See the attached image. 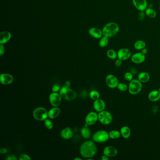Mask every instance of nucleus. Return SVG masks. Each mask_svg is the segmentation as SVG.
<instances>
[{
  "label": "nucleus",
  "mask_w": 160,
  "mask_h": 160,
  "mask_svg": "<svg viewBox=\"0 0 160 160\" xmlns=\"http://www.w3.org/2000/svg\"><path fill=\"white\" fill-rule=\"evenodd\" d=\"M62 97L60 93L57 92H53L49 95V101L52 106L58 107L59 106L62 101Z\"/></svg>",
  "instance_id": "11"
},
{
  "label": "nucleus",
  "mask_w": 160,
  "mask_h": 160,
  "mask_svg": "<svg viewBox=\"0 0 160 160\" xmlns=\"http://www.w3.org/2000/svg\"><path fill=\"white\" fill-rule=\"evenodd\" d=\"M132 56V52L130 50L127 48H121L118 51V58L122 61L129 59Z\"/></svg>",
  "instance_id": "9"
},
{
  "label": "nucleus",
  "mask_w": 160,
  "mask_h": 160,
  "mask_svg": "<svg viewBox=\"0 0 160 160\" xmlns=\"http://www.w3.org/2000/svg\"><path fill=\"white\" fill-rule=\"evenodd\" d=\"M81 134L84 138H89L91 136L90 130L88 127H84L81 130Z\"/></svg>",
  "instance_id": "26"
},
{
  "label": "nucleus",
  "mask_w": 160,
  "mask_h": 160,
  "mask_svg": "<svg viewBox=\"0 0 160 160\" xmlns=\"http://www.w3.org/2000/svg\"><path fill=\"white\" fill-rule=\"evenodd\" d=\"M110 138L109 133L105 130H99L96 132L93 136L94 141L98 143H104L108 141Z\"/></svg>",
  "instance_id": "5"
},
{
  "label": "nucleus",
  "mask_w": 160,
  "mask_h": 160,
  "mask_svg": "<svg viewBox=\"0 0 160 160\" xmlns=\"http://www.w3.org/2000/svg\"><path fill=\"white\" fill-rule=\"evenodd\" d=\"M60 113V110L57 107H54L48 112V117L50 119L56 118Z\"/></svg>",
  "instance_id": "21"
},
{
  "label": "nucleus",
  "mask_w": 160,
  "mask_h": 160,
  "mask_svg": "<svg viewBox=\"0 0 160 160\" xmlns=\"http://www.w3.org/2000/svg\"><path fill=\"white\" fill-rule=\"evenodd\" d=\"M89 96L92 99L96 100V99H99L100 94L97 91L93 90L91 91L89 93Z\"/></svg>",
  "instance_id": "30"
},
{
  "label": "nucleus",
  "mask_w": 160,
  "mask_h": 160,
  "mask_svg": "<svg viewBox=\"0 0 160 160\" xmlns=\"http://www.w3.org/2000/svg\"><path fill=\"white\" fill-rule=\"evenodd\" d=\"M71 85V82L69 81H67L65 83V87H70Z\"/></svg>",
  "instance_id": "43"
},
{
  "label": "nucleus",
  "mask_w": 160,
  "mask_h": 160,
  "mask_svg": "<svg viewBox=\"0 0 160 160\" xmlns=\"http://www.w3.org/2000/svg\"><path fill=\"white\" fill-rule=\"evenodd\" d=\"M118 149L113 146H108L105 147L103 150V154L108 157H114L117 155Z\"/></svg>",
  "instance_id": "14"
},
{
  "label": "nucleus",
  "mask_w": 160,
  "mask_h": 160,
  "mask_svg": "<svg viewBox=\"0 0 160 160\" xmlns=\"http://www.w3.org/2000/svg\"><path fill=\"white\" fill-rule=\"evenodd\" d=\"M124 78L127 81L130 82L133 79V75L130 72H127L124 75Z\"/></svg>",
  "instance_id": "33"
},
{
  "label": "nucleus",
  "mask_w": 160,
  "mask_h": 160,
  "mask_svg": "<svg viewBox=\"0 0 160 160\" xmlns=\"http://www.w3.org/2000/svg\"><path fill=\"white\" fill-rule=\"evenodd\" d=\"M97 147L95 144L92 141H87L84 142L80 147V153L84 158H91L95 155Z\"/></svg>",
  "instance_id": "1"
},
{
  "label": "nucleus",
  "mask_w": 160,
  "mask_h": 160,
  "mask_svg": "<svg viewBox=\"0 0 160 160\" xmlns=\"http://www.w3.org/2000/svg\"><path fill=\"white\" fill-rule=\"evenodd\" d=\"M146 43L143 40H138L134 43V48L137 50H141L144 48H146Z\"/></svg>",
  "instance_id": "24"
},
{
  "label": "nucleus",
  "mask_w": 160,
  "mask_h": 160,
  "mask_svg": "<svg viewBox=\"0 0 160 160\" xmlns=\"http://www.w3.org/2000/svg\"><path fill=\"white\" fill-rule=\"evenodd\" d=\"M107 56L110 59L115 60L118 58V52L113 49H108L107 51Z\"/></svg>",
  "instance_id": "28"
},
{
  "label": "nucleus",
  "mask_w": 160,
  "mask_h": 160,
  "mask_svg": "<svg viewBox=\"0 0 160 160\" xmlns=\"http://www.w3.org/2000/svg\"><path fill=\"white\" fill-rule=\"evenodd\" d=\"M12 34L9 31H3L0 34V44H6L10 40Z\"/></svg>",
  "instance_id": "18"
},
{
  "label": "nucleus",
  "mask_w": 160,
  "mask_h": 160,
  "mask_svg": "<svg viewBox=\"0 0 160 160\" xmlns=\"http://www.w3.org/2000/svg\"><path fill=\"white\" fill-rule=\"evenodd\" d=\"M98 120L103 124L108 125L112 121V115L109 111L103 110L98 114Z\"/></svg>",
  "instance_id": "6"
},
{
  "label": "nucleus",
  "mask_w": 160,
  "mask_h": 160,
  "mask_svg": "<svg viewBox=\"0 0 160 160\" xmlns=\"http://www.w3.org/2000/svg\"><path fill=\"white\" fill-rule=\"evenodd\" d=\"M73 132L70 127H66L61 131V136L63 139H70L73 137Z\"/></svg>",
  "instance_id": "19"
},
{
  "label": "nucleus",
  "mask_w": 160,
  "mask_h": 160,
  "mask_svg": "<svg viewBox=\"0 0 160 160\" xmlns=\"http://www.w3.org/2000/svg\"><path fill=\"white\" fill-rule=\"evenodd\" d=\"M144 11L145 15L149 18H155L157 15L156 11L152 8H147Z\"/></svg>",
  "instance_id": "25"
},
{
  "label": "nucleus",
  "mask_w": 160,
  "mask_h": 160,
  "mask_svg": "<svg viewBox=\"0 0 160 160\" xmlns=\"http://www.w3.org/2000/svg\"><path fill=\"white\" fill-rule=\"evenodd\" d=\"M150 76L147 72H141L138 75V79L142 83H146L149 81Z\"/></svg>",
  "instance_id": "22"
},
{
  "label": "nucleus",
  "mask_w": 160,
  "mask_h": 160,
  "mask_svg": "<svg viewBox=\"0 0 160 160\" xmlns=\"http://www.w3.org/2000/svg\"><path fill=\"white\" fill-rule=\"evenodd\" d=\"M61 89V86L59 84H54L52 87V91L53 92H57Z\"/></svg>",
  "instance_id": "34"
},
{
  "label": "nucleus",
  "mask_w": 160,
  "mask_h": 160,
  "mask_svg": "<svg viewBox=\"0 0 160 160\" xmlns=\"http://www.w3.org/2000/svg\"><path fill=\"white\" fill-rule=\"evenodd\" d=\"M145 15H145V11H140L139 14H138V16L139 19L141 20H143L145 17Z\"/></svg>",
  "instance_id": "37"
},
{
  "label": "nucleus",
  "mask_w": 160,
  "mask_h": 160,
  "mask_svg": "<svg viewBox=\"0 0 160 160\" xmlns=\"http://www.w3.org/2000/svg\"><path fill=\"white\" fill-rule=\"evenodd\" d=\"M88 33L89 35L96 39H100L103 36L102 30L96 27L91 28L88 31Z\"/></svg>",
  "instance_id": "17"
},
{
  "label": "nucleus",
  "mask_w": 160,
  "mask_h": 160,
  "mask_svg": "<svg viewBox=\"0 0 160 160\" xmlns=\"http://www.w3.org/2000/svg\"><path fill=\"white\" fill-rule=\"evenodd\" d=\"M159 10H160V4H159Z\"/></svg>",
  "instance_id": "45"
},
{
  "label": "nucleus",
  "mask_w": 160,
  "mask_h": 160,
  "mask_svg": "<svg viewBox=\"0 0 160 160\" xmlns=\"http://www.w3.org/2000/svg\"><path fill=\"white\" fill-rule=\"evenodd\" d=\"M120 132L123 138L128 139L130 137L131 131L129 127L124 126L120 129Z\"/></svg>",
  "instance_id": "23"
},
{
  "label": "nucleus",
  "mask_w": 160,
  "mask_h": 160,
  "mask_svg": "<svg viewBox=\"0 0 160 160\" xmlns=\"http://www.w3.org/2000/svg\"><path fill=\"white\" fill-rule=\"evenodd\" d=\"M33 116L36 120L44 121L48 118V111L44 108H37L34 110Z\"/></svg>",
  "instance_id": "7"
},
{
  "label": "nucleus",
  "mask_w": 160,
  "mask_h": 160,
  "mask_svg": "<svg viewBox=\"0 0 160 160\" xmlns=\"http://www.w3.org/2000/svg\"><path fill=\"white\" fill-rule=\"evenodd\" d=\"M106 85L108 87L114 89L117 87L119 84V80L116 76L113 74H109L105 79Z\"/></svg>",
  "instance_id": "8"
},
{
  "label": "nucleus",
  "mask_w": 160,
  "mask_h": 160,
  "mask_svg": "<svg viewBox=\"0 0 160 160\" xmlns=\"http://www.w3.org/2000/svg\"><path fill=\"white\" fill-rule=\"evenodd\" d=\"M20 160H31V157L28 155L26 154H23L21 155L19 157Z\"/></svg>",
  "instance_id": "35"
},
{
  "label": "nucleus",
  "mask_w": 160,
  "mask_h": 160,
  "mask_svg": "<svg viewBox=\"0 0 160 160\" xmlns=\"http://www.w3.org/2000/svg\"><path fill=\"white\" fill-rule=\"evenodd\" d=\"M131 61L135 64H140L143 63L146 60V56L141 52H137L132 55Z\"/></svg>",
  "instance_id": "13"
},
{
  "label": "nucleus",
  "mask_w": 160,
  "mask_h": 160,
  "mask_svg": "<svg viewBox=\"0 0 160 160\" xmlns=\"http://www.w3.org/2000/svg\"><path fill=\"white\" fill-rule=\"evenodd\" d=\"M44 124H45L46 127L48 130H51L52 129L54 126V124L51 121L48 119H46L45 120H44Z\"/></svg>",
  "instance_id": "32"
},
{
  "label": "nucleus",
  "mask_w": 160,
  "mask_h": 160,
  "mask_svg": "<svg viewBox=\"0 0 160 160\" xmlns=\"http://www.w3.org/2000/svg\"><path fill=\"white\" fill-rule=\"evenodd\" d=\"M93 106L95 111L99 112L103 110H104L105 108L106 107V104H105L104 101L102 100V99H98L94 101Z\"/></svg>",
  "instance_id": "16"
},
{
  "label": "nucleus",
  "mask_w": 160,
  "mask_h": 160,
  "mask_svg": "<svg viewBox=\"0 0 160 160\" xmlns=\"http://www.w3.org/2000/svg\"><path fill=\"white\" fill-rule=\"evenodd\" d=\"M108 133L110 138L112 139H118L121 136L120 131L118 130H111Z\"/></svg>",
  "instance_id": "29"
},
{
  "label": "nucleus",
  "mask_w": 160,
  "mask_h": 160,
  "mask_svg": "<svg viewBox=\"0 0 160 160\" xmlns=\"http://www.w3.org/2000/svg\"><path fill=\"white\" fill-rule=\"evenodd\" d=\"M13 80V77L9 74L3 73L0 75V81L4 85H8L11 84Z\"/></svg>",
  "instance_id": "15"
},
{
  "label": "nucleus",
  "mask_w": 160,
  "mask_h": 160,
  "mask_svg": "<svg viewBox=\"0 0 160 160\" xmlns=\"http://www.w3.org/2000/svg\"><path fill=\"white\" fill-rule=\"evenodd\" d=\"M158 90H159V91H160V88H159V89H158Z\"/></svg>",
  "instance_id": "46"
},
{
  "label": "nucleus",
  "mask_w": 160,
  "mask_h": 160,
  "mask_svg": "<svg viewBox=\"0 0 160 160\" xmlns=\"http://www.w3.org/2000/svg\"><path fill=\"white\" fill-rule=\"evenodd\" d=\"M132 3L136 9L139 11H144L148 8L147 0H132Z\"/></svg>",
  "instance_id": "12"
},
{
  "label": "nucleus",
  "mask_w": 160,
  "mask_h": 160,
  "mask_svg": "<svg viewBox=\"0 0 160 160\" xmlns=\"http://www.w3.org/2000/svg\"><path fill=\"white\" fill-rule=\"evenodd\" d=\"M98 120V114L95 112H91L87 115L85 118V126L92 125L95 124Z\"/></svg>",
  "instance_id": "10"
},
{
  "label": "nucleus",
  "mask_w": 160,
  "mask_h": 160,
  "mask_svg": "<svg viewBox=\"0 0 160 160\" xmlns=\"http://www.w3.org/2000/svg\"><path fill=\"white\" fill-rule=\"evenodd\" d=\"M142 83L138 79H133L129 83L128 91L132 95H136L139 93L142 89Z\"/></svg>",
  "instance_id": "3"
},
{
  "label": "nucleus",
  "mask_w": 160,
  "mask_h": 160,
  "mask_svg": "<svg viewBox=\"0 0 160 160\" xmlns=\"http://www.w3.org/2000/svg\"><path fill=\"white\" fill-rule=\"evenodd\" d=\"M60 94L63 99L67 101H72L77 97V93L70 87H62L60 90Z\"/></svg>",
  "instance_id": "4"
},
{
  "label": "nucleus",
  "mask_w": 160,
  "mask_h": 160,
  "mask_svg": "<svg viewBox=\"0 0 160 160\" xmlns=\"http://www.w3.org/2000/svg\"><path fill=\"white\" fill-rule=\"evenodd\" d=\"M117 88L121 92H125L128 90V86L124 83H119Z\"/></svg>",
  "instance_id": "31"
},
{
  "label": "nucleus",
  "mask_w": 160,
  "mask_h": 160,
  "mask_svg": "<svg viewBox=\"0 0 160 160\" xmlns=\"http://www.w3.org/2000/svg\"><path fill=\"white\" fill-rule=\"evenodd\" d=\"M109 38L106 37V36H103L101 39H99V46L102 48H104L107 46L109 42Z\"/></svg>",
  "instance_id": "27"
},
{
  "label": "nucleus",
  "mask_w": 160,
  "mask_h": 160,
  "mask_svg": "<svg viewBox=\"0 0 160 160\" xmlns=\"http://www.w3.org/2000/svg\"><path fill=\"white\" fill-rule=\"evenodd\" d=\"M148 98L153 102H156L160 100V92L158 90H154L149 93Z\"/></svg>",
  "instance_id": "20"
},
{
  "label": "nucleus",
  "mask_w": 160,
  "mask_h": 160,
  "mask_svg": "<svg viewBox=\"0 0 160 160\" xmlns=\"http://www.w3.org/2000/svg\"><path fill=\"white\" fill-rule=\"evenodd\" d=\"M122 61L121 60L119 59L118 58V59L116 60V61H115V65L116 66V67H120V66H121V65H122Z\"/></svg>",
  "instance_id": "38"
},
{
  "label": "nucleus",
  "mask_w": 160,
  "mask_h": 160,
  "mask_svg": "<svg viewBox=\"0 0 160 160\" xmlns=\"http://www.w3.org/2000/svg\"><path fill=\"white\" fill-rule=\"evenodd\" d=\"M7 160H17V158L16 157V156H15V155H9V156H7L6 158Z\"/></svg>",
  "instance_id": "39"
},
{
  "label": "nucleus",
  "mask_w": 160,
  "mask_h": 160,
  "mask_svg": "<svg viewBox=\"0 0 160 160\" xmlns=\"http://www.w3.org/2000/svg\"><path fill=\"white\" fill-rule=\"evenodd\" d=\"M102 160H109V157H108L107 156H106L105 155H103L102 156Z\"/></svg>",
  "instance_id": "42"
},
{
  "label": "nucleus",
  "mask_w": 160,
  "mask_h": 160,
  "mask_svg": "<svg viewBox=\"0 0 160 160\" xmlns=\"http://www.w3.org/2000/svg\"><path fill=\"white\" fill-rule=\"evenodd\" d=\"M7 152V150L4 148H3L0 150V153L1 154H5Z\"/></svg>",
  "instance_id": "41"
},
{
  "label": "nucleus",
  "mask_w": 160,
  "mask_h": 160,
  "mask_svg": "<svg viewBox=\"0 0 160 160\" xmlns=\"http://www.w3.org/2000/svg\"><path fill=\"white\" fill-rule=\"evenodd\" d=\"M5 49L4 45L1 44V45H0V56H3L5 53Z\"/></svg>",
  "instance_id": "36"
},
{
  "label": "nucleus",
  "mask_w": 160,
  "mask_h": 160,
  "mask_svg": "<svg viewBox=\"0 0 160 160\" xmlns=\"http://www.w3.org/2000/svg\"><path fill=\"white\" fill-rule=\"evenodd\" d=\"M75 160H81L82 159L81 158H75L74 159Z\"/></svg>",
  "instance_id": "44"
},
{
  "label": "nucleus",
  "mask_w": 160,
  "mask_h": 160,
  "mask_svg": "<svg viewBox=\"0 0 160 160\" xmlns=\"http://www.w3.org/2000/svg\"><path fill=\"white\" fill-rule=\"evenodd\" d=\"M141 52L143 54L145 55H146L147 54V52H148V49L147 48H144L143 49H142L141 50Z\"/></svg>",
  "instance_id": "40"
},
{
  "label": "nucleus",
  "mask_w": 160,
  "mask_h": 160,
  "mask_svg": "<svg viewBox=\"0 0 160 160\" xmlns=\"http://www.w3.org/2000/svg\"><path fill=\"white\" fill-rule=\"evenodd\" d=\"M119 29L118 24L115 22H110L103 27L102 29L103 35L108 38L112 37L118 33Z\"/></svg>",
  "instance_id": "2"
}]
</instances>
